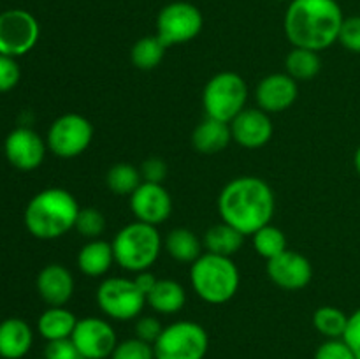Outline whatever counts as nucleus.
<instances>
[{
  "mask_svg": "<svg viewBox=\"0 0 360 359\" xmlns=\"http://www.w3.org/2000/svg\"><path fill=\"white\" fill-rule=\"evenodd\" d=\"M218 213L221 222L252 236L271 224L276 210V197L266 180L259 176H238L221 189L218 196Z\"/></svg>",
  "mask_w": 360,
  "mask_h": 359,
  "instance_id": "obj_1",
  "label": "nucleus"
},
{
  "mask_svg": "<svg viewBox=\"0 0 360 359\" xmlns=\"http://www.w3.org/2000/svg\"><path fill=\"white\" fill-rule=\"evenodd\" d=\"M345 16L338 0H290L285 35L294 48L323 51L340 39Z\"/></svg>",
  "mask_w": 360,
  "mask_h": 359,
  "instance_id": "obj_2",
  "label": "nucleus"
},
{
  "mask_svg": "<svg viewBox=\"0 0 360 359\" xmlns=\"http://www.w3.org/2000/svg\"><path fill=\"white\" fill-rule=\"evenodd\" d=\"M77 199L65 189L51 187L35 194L25 208V225L34 238L58 239L72 231L79 215Z\"/></svg>",
  "mask_w": 360,
  "mask_h": 359,
  "instance_id": "obj_3",
  "label": "nucleus"
},
{
  "mask_svg": "<svg viewBox=\"0 0 360 359\" xmlns=\"http://www.w3.org/2000/svg\"><path fill=\"white\" fill-rule=\"evenodd\" d=\"M190 284L202 301L224 305L238 294L241 277L232 257L204 252L190 266Z\"/></svg>",
  "mask_w": 360,
  "mask_h": 359,
  "instance_id": "obj_4",
  "label": "nucleus"
},
{
  "mask_svg": "<svg viewBox=\"0 0 360 359\" xmlns=\"http://www.w3.org/2000/svg\"><path fill=\"white\" fill-rule=\"evenodd\" d=\"M115 263L130 273L146 271L157 263L162 252V236L155 225L144 222H130L120 229L111 241Z\"/></svg>",
  "mask_w": 360,
  "mask_h": 359,
  "instance_id": "obj_5",
  "label": "nucleus"
},
{
  "mask_svg": "<svg viewBox=\"0 0 360 359\" xmlns=\"http://www.w3.org/2000/svg\"><path fill=\"white\" fill-rule=\"evenodd\" d=\"M248 102V84L232 70H224L211 77L202 92V108L206 116L231 123Z\"/></svg>",
  "mask_w": 360,
  "mask_h": 359,
  "instance_id": "obj_6",
  "label": "nucleus"
},
{
  "mask_svg": "<svg viewBox=\"0 0 360 359\" xmlns=\"http://www.w3.org/2000/svg\"><path fill=\"white\" fill-rule=\"evenodd\" d=\"M155 359H204L210 351V334L193 320H176L164 326L153 344Z\"/></svg>",
  "mask_w": 360,
  "mask_h": 359,
  "instance_id": "obj_7",
  "label": "nucleus"
},
{
  "mask_svg": "<svg viewBox=\"0 0 360 359\" xmlns=\"http://www.w3.org/2000/svg\"><path fill=\"white\" fill-rule=\"evenodd\" d=\"M97 305L108 319L136 320L141 317L146 296L141 292L134 278L111 277L101 282L97 289Z\"/></svg>",
  "mask_w": 360,
  "mask_h": 359,
  "instance_id": "obj_8",
  "label": "nucleus"
},
{
  "mask_svg": "<svg viewBox=\"0 0 360 359\" xmlns=\"http://www.w3.org/2000/svg\"><path fill=\"white\" fill-rule=\"evenodd\" d=\"M204 25L199 7L185 0H176L160 9L157 16V37L167 48L186 44L200 34Z\"/></svg>",
  "mask_w": 360,
  "mask_h": 359,
  "instance_id": "obj_9",
  "label": "nucleus"
},
{
  "mask_svg": "<svg viewBox=\"0 0 360 359\" xmlns=\"http://www.w3.org/2000/svg\"><path fill=\"white\" fill-rule=\"evenodd\" d=\"M94 125L79 113H67L51 123L46 144L51 153L60 158H74L88 150L94 141Z\"/></svg>",
  "mask_w": 360,
  "mask_h": 359,
  "instance_id": "obj_10",
  "label": "nucleus"
},
{
  "mask_svg": "<svg viewBox=\"0 0 360 359\" xmlns=\"http://www.w3.org/2000/svg\"><path fill=\"white\" fill-rule=\"evenodd\" d=\"M41 27L32 13L25 9H9L0 14V55H27L39 41Z\"/></svg>",
  "mask_w": 360,
  "mask_h": 359,
  "instance_id": "obj_11",
  "label": "nucleus"
},
{
  "mask_svg": "<svg viewBox=\"0 0 360 359\" xmlns=\"http://www.w3.org/2000/svg\"><path fill=\"white\" fill-rule=\"evenodd\" d=\"M83 359H108L118 345L115 327L101 317L77 319L74 333L70 336Z\"/></svg>",
  "mask_w": 360,
  "mask_h": 359,
  "instance_id": "obj_12",
  "label": "nucleus"
},
{
  "mask_svg": "<svg viewBox=\"0 0 360 359\" xmlns=\"http://www.w3.org/2000/svg\"><path fill=\"white\" fill-rule=\"evenodd\" d=\"M130 210L136 220L158 227L172 213V199L164 183L143 182L130 196Z\"/></svg>",
  "mask_w": 360,
  "mask_h": 359,
  "instance_id": "obj_13",
  "label": "nucleus"
},
{
  "mask_svg": "<svg viewBox=\"0 0 360 359\" xmlns=\"http://www.w3.org/2000/svg\"><path fill=\"white\" fill-rule=\"evenodd\" d=\"M48 144L39 136L35 130L28 127H18L9 136L6 137L4 143V151L13 168L20 171H34L42 164L46 157Z\"/></svg>",
  "mask_w": 360,
  "mask_h": 359,
  "instance_id": "obj_14",
  "label": "nucleus"
},
{
  "mask_svg": "<svg viewBox=\"0 0 360 359\" xmlns=\"http://www.w3.org/2000/svg\"><path fill=\"white\" fill-rule=\"evenodd\" d=\"M266 271L271 282L285 291L304 289L313 278V267L308 257L288 248L267 260Z\"/></svg>",
  "mask_w": 360,
  "mask_h": 359,
  "instance_id": "obj_15",
  "label": "nucleus"
},
{
  "mask_svg": "<svg viewBox=\"0 0 360 359\" xmlns=\"http://www.w3.org/2000/svg\"><path fill=\"white\" fill-rule=\"evenodd\" d=\"M297 81L287 73H274L262 77L255 88L257 108L266 113H283L297 101Z\"/></svg>",
  "mask_w": 360,
  "mask_h": 359,
  "instance_id": "obj_16",
  "label": "nucleus"
},
{
  "mask_svg": "<svg viewBox=\"0 0 360 359\" xmlns=\"http://www.w3.org/2000/svg\"><path fill=\"white\" fill-rule=\"evenodd\" d=\"M273 130L269 113L260 108H245L231 122L232 141L248 150H257L269 143Z\"/></svg>",
  "mask_w": 360,
  "mask_h": 359,
  "instance_id": "obj_17",
  "label": "nucleus"
},
{
  "mask_svg": "<svg viewBox=\"0 0 360 359\" xmlns=\"http://www.w3.org/2000/svg\"><path fill=\"white\" fill-rule=\"evenodd\" d=\"M37 292L48 306H65L74 294V277L69 267L51 263L37 275Z\"/></svg>",
  "mask_w": 360,
  "mask_h": 359,
  "instance_id": "obj_18",
  "label": "nucleus"
},
{
  "mask_svg": "<svg viewBox=\"0 0 360 359\" xmlns=\"http://www.w3.org/2000/svg\"><path fill=\"white\" fill-rule=\"evenodd\" d=\"M34 331L27 320L9 317L0 322V358L21 359L30 352Z\"/></svg>",
  "mask_w": 360,
  "mask_h": 359,
  "instance_id": "obj_19",
  "label": "nucleus"
},
{
  "mask_svg": "<svg viewBox=\"0 0 360 359\" xmlns=\"http://www.w3.org/2000/svg\"><path fill=\"white\" fill-rule=\"evenodd\" d=\"M232 141L231 123L206 116L192 132V146L202 155H217Z\"/></svg>",
  "mask_w": 360,
  "mask_h": 359,
  "instance_id": "obj_20",
  "label": "nucleus"
},
{
  "mask_svg": "<svg viewBox=\"0 0 360 359\" xmlns=\"http://www.w3.org/2000/svg\"><path fill=\"white\" fill-rule=\"evenodd\" d=\"M115 264L112 245L105 239H88L77 253V267L83 275L90 278L104 277Z\"/></svg>",
  "mask_w": 360,
  "mask_h": 359,
  "instance_id": "obj_21",
  "label": "nucleus"
},
{
  "mask_svg": "<svg viewBox=\"0 0 360 359\" xmlns=\"http://www.w3.org/2000/svg\"><path fill=\"white\" fill-rule=\"evenodd\" d=\"M186 303L185 287L174 278H158L155 287L146 296V305L162 315H174L181 312Z\"/></svg>",
  "mask_w": 360,
  "mask_h": 359,
  "instance_id": "obj_22",
  "label": "nucleus"
},
{
  "mask_svg": "<svg viewBox=\"0 0 360 359\" xmlns=\"http://www.w3.org/2000/svg\"><path fill=\"white\" fill-rule=\"evenodd\" d=\"M77 317L65 306H49L37 320V331L46 341L65 340L74 333Z\"/></svg>",
  "mask_w": 360,
  "mask_h": 359,
  "instance_id": "obj_23",
  "label": "nucleus"
},
{
  "mask_svg": "<svg viewBox=\"0 0 360 359\" xmlns=\"http://www.w3.org/2000/svg\"><path fill=\"white\" fill-rule=\"evenodd\" d=\"M246 236L239 232L238 229L229 225L227 222H220L214 224L204 232L202 245L206 252L217 253V256L232 257L241 250L243 243H245Z\"/></svg>",
  "mask_w": 360,
  "mask_h": 359,
  "instance_id": "obj_24",
  "label": "nucleus"
},
{
  "mask_svg": "<svg viewBox=\"0 0 360 359\" xmlns=\"http://www.w3.org/2000/svg\"><path fill=\"white\" fill-rule=\"evenodd\" d=\"M165 250L174 260L183 264H192L202 256V241L193 231L186 227H176L167 234L164 241Z\"/></svg>",
  "mask_w": 360,
  "mask_h": 359,
  "instance_id": "obj_25",
  "label": "nucleus"
},
{
  "mask_svg": "<svg viewBox=\"0 0 360 359\" xmlns=\"http://www.w3.org/2000/svg\"><path fill=\"white\" fill-rule=\"evenodd\" d=\"M320 69H322V58L319 51H313V49L292 48V51L285 58V70L295 81L313 80L319 76Z\"/></svg>",
  "mask_w": 360,
  "mask_h": 359,
  "instance_id": "obj_26",
  "label": "nucleus"
},
{
  "mask_svg": "<svg viewBox=\"0 0 360 359\" xmlns=\"http://www.w3.org/2000/svg\"><path fill=\"white\" fill-rule=\"evenodd\" d=\"M165 49L167 46L155 35H144L139 41L134 42L132 49H130V60H132L134 67L139 70H153L162 63L165 56Z\"/></svg>",
  "mask_w": 360,
  "mask_h": 359,
  "instance_id": "obj_27",
  "label": "nucleus"
},
{
  "mask_svg": "<svg viewBox=\"0 0 360 359\" xmlns=\"http://www.w3.org/2000/svg\"><path fill=\"white\" fill-rule=\"evenodd\" d=\"M143 183L141 171L130 162H118L111 165L105 175V185L116 196H132L137 187Z\"/></svg>",
  "mask_w": 360,
  "mask_h": 359,
  "instance_id": "obj_28",
  "label": "nucleus"
},
{
  "mask_svg": "<svg viewBox=\"0 0 360 359\" xmlns=\"http://www.w3.org/2000/svg\"><path fill=\"white\" fill-rule=\"evenodd\" d=\"M313 326L327 340H338L347 331L348 315L336 306H320L313 313Z\"/></svg>",
  "mask_w": 360,
  "mask_h": 359,
  "instance_id": "obj_29",
  "label": "nucleus"
},
{
  "mask_svg": "<svg viewBox=\"0 0 360 359\" xmlns=\"http://www.w3.org/2000/svg\"><path fill=\"white\" fill-rule=\"evenodd\" d=\"M252 238L255 252L266 260L274 259V257L287 250V236H285V232L280 227L273 224L264 225L262 229L253 232Z\"/></svg>",
  "mask_w": 360,
  "mask_h": 359,
  "instance_id": "obj_30",
  "label": "nucleus"
},
{
  "mask_svg": "<svg viewBox=\"0 0 360 359\" xmlns=\"http://www.w3.org/2000/svg\"><path fill=\"white\" fill-rule=\"evenodd\" d=\"M77 232L86 239H98L105 231V217L101 210L94 206L81 208L74 225Z\"/></svg>",
  "mask_w": 360,
  "mask_h": 359,
  "instance_id": "obj_31",
  "label": "nucleus"
},
{
  "mask_svg": "<svg viewBox=\"0 0 360 359\" xmlns=\"http://www.w3.org/2000/svg\"><path fill=\"white\" fill-rule=\"evenodd\" d=\"M111 359H155L153 345L139 340L137 336L127 338V340L118 341Z\"/></svg>",
  "mask_w": 360,
  "mask_h": 359,
  "instance_id": "obj_32",
  "label": "nucleus"
},
{
  "mask_svg": "<svg viewBox=\"0 0 360 359\" xmlns=\"http://www.w3.org/2000/svg\"><path fill=\"white\" fill-rule=\"evenodd\" d=\"M338 42H341V46L348 51L360 55V16L345 18Z\"/></svg>",
  "mask_w": 360,
  "mask_h": 359,
  "instance_id": "obj_33",
  "label": "nucleus"
},
{
  "mask_svg": "<svg viewBox=\"0 0 360 359\" xmlns=\"http://www.w3.org/2000/svg\"><path fill=\"white\" fill-rule=\"evenodd\" d=\"M315 359H357L343 338L326 340L315 352Z\"/></svg>",
  "mask_w": 360,
  "mask_h": 359,
  "instance_id": "obj_34",
  "label": "nucleus"
},
{
  "mask_svg": "<svg viewBox=\"0 0 360 359\" xmlns=\"http://www.w3.org/2000/svg\"><path fill=\"white\" fill-rule=\"evenodd\" d=\"M162 331H164V326H162L160 320L153 315L137 317L136 324H134V333H136V336L151 345L158 340Z\"/></svg>",
  "mask_w": 360,
  "mask_h": 359,
  "instance_id": "obj_35",
  "label": "nucleus"
},
{
  "mask_svg": "<svg viewBox=\"0 0 360 359\" xmlns=\"http://www.w3.org/2000/svg\"><path fill=\"white\" fill-rule=\"evenodd\" d=\"M21 70L13 56L0 55V94L9 92L20 83Z\"/></svg>",
  "mask_w": 360,
  "mask_h": 359,
  "instance_id": "obj_36",
  "label": "nucleus"
},
{
  "mask_svg": "<svg viewBox=\"0 0 360 359\" xmlns=\"http://www.w3.org/2000/svg\"><path fill=\"white\" fill-rule=\"evenodd\" d=\"M141 176H143V182L150 183H164V180L167 178V162L160 157H150L141 164L139 168Z\"/></svg>",
  "mask_w": 360,
  "mask_h": 359,
  "instance_id": "obj_37",
  "label": "nucleus"
},
{
  "mask_svg": "<svg viewBox=\"0 0 360 359\" xmlns=\"http://www.w3.org/2000/svg\"><path fill=\"white\" fill-rule=\"evenodd\" d=\"M44 358L46 359H83L81 358L79 351L76 348L74 341L70 338L65 340H55L48 341L44 348Z\"/></svg>",
  "mask_w": 360,
  "mask_h": 359,
  "instance_id": "obj_38",
  "label": "nucleus"
},
{
  "mask_svg": "<svg viewBox=\"0 0 360 359\" xmlns=\"http://www.w3.org/2000/svg\"><path fill=\"white\" fill-rule=\"evenodd\" d=\"M343 340L354 351L357 359H360V306L352 315H348V326L343 334Z\"/></svg>",
  "mask_w": 360,
  "mask_h": 359,
  "instance_id": "obj_39",
  "label": "nucleus"
},
{
  "mask_svg": "<svg viewBox=\"0 0 360 359\" xmlns=\"http://www.w3.org/2000/svg\"><path fill=\"white\" fill-rule=\"evenodd\" d=\"M157 280L158 278L155 277L153 273H150V270L139 271V273H136V277H134V282H136V285L141 289V292H143L144 296L150 294L151 289L157 284Z\"/></svg>",
  "mask_w": 360,
  "mask_h": 359,
  "instance_id": "obj_40",
  "label": "nucleus"
},
{
  "mask_svg": "<svg viewBox=\"0 0 360 359\" xmlns=\"http://www.w3.org/2000/svg\"><path fill=\"white\" fill-rule=\"evenodd\" d=\"M354 165H355V171L359 172L360 176V146L355 150V155H354Z\"/></svg>",
  "mask_w": 360,
  "mask_h": 359,
  "instance_id": "obj_41",
  "label": "nucleus"
}]
</instances>
